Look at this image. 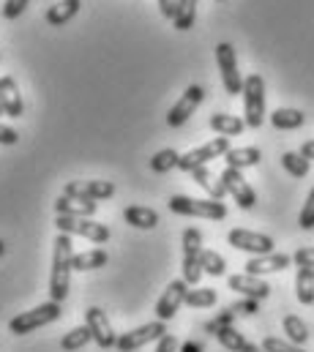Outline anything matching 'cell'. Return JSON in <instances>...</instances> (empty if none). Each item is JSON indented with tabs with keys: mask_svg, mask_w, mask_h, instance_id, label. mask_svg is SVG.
Returning <instances> with one entry per match:
<instances>
[{
	"mask_svg": "<svg viewBox=\"0 0 314 352\" xmlns=\"http://www.w3.org/2000/svg\"><path fill=\"white\" fill-rule=\"evenodd\" d=\"M260 159H262L260 148H230V151H227V156H224L227 167H236V170L257 167V164H260Z\"/></svg>",
	"mask_w": 314,
	"mask_h": 352,
	"instance_id": "22",
	"label": "cell"
},
{
	"mask_svg": "<svg viewBox=\"0 0 314 352\" xmlns=\"http://www.w3.org/2000/svg\"><path fill=\"white\" fill-rule=\"evenodd\" d=\"M178 162H180V153L172 151V148H164V151H158L156 156L151 159V170L158 173V175H164V173H169L172 167H178Z\"/></svg>",
	"mask_w": 314,
	"mask_h": 352,
	"instance_id": "30",
	"label": "cell"
},
{
	"mask_svg": "<svg viewBox=\"0 0 314 352\" xmlns=\"http://www.w3.org/2000/svg\"><path fill=\"white\" fill-rule=\"evenodd\" d=\"M17 142H19V134L0 123V145H17Z\"/></svg>",
	"mask_w": 314,
	"mask_h": 352,
	"instance_id": "42",
	"label": "cell"
},
{
	"mask_svg": "<svg viewBox=\"0 0 314 352\" xmlns=\"http://www.w3.org/2000/svg\"><path fill=\"white\" fill-rule=\"evenodd\" d=\"M271 123H273V129H279V131H295V129H301L304 123H306V115L301 112V109H276L273 115H271Z\"/></svg>",
	"mask_w": 314,
	"mask_h": 352,
	"instance_id": "23",
	"label": "cell"
},
{
	"mask_svg": "<svg viewBox=\"0 0 314 352\" xmlns=\"http://www.w3.org/2000/svg\"><path fill=\"white\" fill-rule=\"evenodd\" d=\"M186 295H189V284H186L183 278L169 281V284H167V289H164V295L158 298V303H156L158 320H161V322L172 320V317L178 314V309L186 303Z\"/></svg>",
	"mask_w": 314,
	"mask_h": 352,
	"instance_id": "12",
	"label": "cell"
},
{
	"mask_svg": "<svg viewBox=\"0 0 314 352\" xmlns=\"http://www.w3.org/2000/svg\"><path fill=\"white\" fill-rule=\"evenodd\" d=\"M0 104L6 109L8 118H19L22 115V96H19V88L11 77H0Z\"/></svg>",
	"mask_w": 314,
	"mask_h": 352,
	"instance_id": "19",
	"label": "cell"
},
{
	"mask_svg": "<svg viewBox=\"0 0 314 352\" xmlns=\"http://www.w3.org/2000/svg\"><path fill=\"white\" fill-rule=\"evenodd\" d=\"M180 352H202V344H200V342H186V344L180 347Z\"/></svg>",
	"mask_w": 314,
	"mask_h": 352,
	"instance_id": "46",
	"label": "cell"
},
{
	"mask_svg": "<svg viewBox=\"0 0 314 352\" xmlns=\"http://www.w3.org/2000/svg\"><path fill=\"white\" fill-rule=\"evenodd\" d=\"M262 350L265 352H306L304 347H298V344H293V342H284V339H276V336L262 339Z\"/></svg>",
	"mask_w": 314,
	"mask_h": 352,
	"instance_id": "37",
	"label": "cell"
},
{
	"mask_svg": "<svg viewBox=\"0 0 314 352\" xmlns=\"http://www.w3.org/2000/svg\"><path fill=\"white\" fill-rule=\"evenodd\" d=\"M298 227L301 230H314V188L309 191V197L304 202V210L298 216Z\"/></svg>",
	"mask_w": 314,
	"mask_h": 352,
	"instance_id": "39",
	"label": "cell"
},
{
	"mask_svg": "<svg viewBox=\"0 0 314 352\" xmlns=\"http://www.w3.org/2000/svg\"><path fill=\"white\" fill-rule=\"evenodd\" d=\"M25 8H28V0H6V6H3V16H6V19H17Z\"/></svg>",
	"mask_w": 314,
	"mask_h": 352,
	"instance_id": "40",
	"label": "cell"
},
{
	"mask_svg": "<svg viewBox=\"0 0 314 352\" xmlns=\"http://www.w3.org/2000/svg\"><path fill=\"white\" fill-rule=\"evenodd\" d=\"M227 151H230V137H216V140H211V142H205V145L189 151L186 156H180L178 170L191 173V170L205 167L208 162H213V159H219V156H227Z\"/></svg>",
	"mask_w": 314,
	"mask_h": 352,
	"instance_id": "6",
	"label": "cell"
},
{
	"mask_svg": "<svg viewBox=\"0 0 314 352\" xmlns=\"http://www.w3.org/2000/svg\"><path fill=\"white\" fill-rule=\"evenodd\" d=\"M63 194L66 197H77V199L98 202V199H109L115 194V186L109 180H72V183H66Z\"/></svg>",
	"mask_w": 314,
	"mask_h": 352,
	"instance_id": "15",
	"label": "cell"
},
{
	"mask_svg": "<svg viewBox=\"0 0 314 352\" xmlns=\"http://www.w3.org/2000/svg\"><path fill=\"white\" fill-rule=\"evenodd\" d=\"M295 295L304 306H312L314 303V267H298V276H295Z\"/></svg>",
	"mask_w": 314,
	"mask_h": 352,
	"instance_id": "26",
	"label": "cell"
},
{
	"mask_svg": "<svg viewBox=\"0 0 314 352\" xmlns=\"http://www.w3.org/2000/svg\"><path fill=\"white\" fill-rule=\"evenodd\" d=\"M123 219H126V224H132V227H137V230H154V227L158 224L156 210H154V208H143V205H132V208H126Z\"/></svg>",
	"mask_w": 314,
	"mask_h": 352,
	"instance_id": "21",
	"label": "cell"
},
{
	"mask_svg": "<svg viewBox=\"0 0 314 352\" xmlns=\"http://www.w3.org/2000/svg\"><path fill=\"white\" fill-rule=\"evenodd\" d=\"M216 63H219V72H222L224 90H227L230 96L243 93V80H240V72H238V60H236V50H233V44L222 41V44L216 47Z\"/></svg>",
	"mask_w": 314,
	"mask_h": 352,
	"instance_id": "8",
	"label": "cell"
},
{
	"mask_svg": "<svg viewBox=\"0 0 314 352\" xmlns=\"http://www.w3.org/2000/svg\"><path fill=\"white\" fill-rule=\"evenodd\" d=\"M55 210H58V216H77V219H90L96 210H98V205L93 202V199H77V197H58L55 199Z\"/></svg>",
	"mask_w": 314,
	"mask_h": 352,
	"instance_id": "17",
	"label": "cell"
},
{
	"mask_svg": "<svg viewBox=\"0 0 314 352\" xmlns=\"http://www.w3.org/2000/svg\"><path fill=\"white\" fill-rule=\"evenodd\" d=\"M293 263L298 265V267H314V246L312 249H298L293 254Z\"/></svg>",
	"mask_w": 314,
	"mask_h": 352,
	"instance_id": "41",
	"label": "cell"
},
{
	"mask_svg": "<svg viewBox=\"0 0 314 352\" xmlns=\"http://www.w3.org/2000/svg\"><path fill=\"white\" fill-rule=\"evenodd\" d=\"M167 205L178 216H197V219H211V221H222L227 216V208L219 199H191V197L175 194V197H169Z\"/></svg>",
	"mask_w": 314,
	"mask_h": 352,
	"instance_id": "2",
	"label": "cell"
},
{
	"mask_svg": "<svg viewBox=\"0 0 314 352\" xmlns=\"http://www.w3.org/2000/svg\"><path fill=\"white\" fill-rule=\"evenodd\" d=\"M107 252L104 249H90V252H82V254H74V270H96V267H104L107 265Z\"/></svg>",
	"mask_w": 314,
	"mask_h": 352,
	"instance_id": "29",
	"label": "cell"
},
{
	"mask_svg": "<svg viewBox=\"0 0 314 352\" xmlns=\"http://www.w3.org/2000/svg\"><path fill=\"white\" fill-rule=\"evenodd\" d=\"M216 339H219V344H222L224 350H230V352H240L243 344H246L243 333H238L236 328H222V331L216 333Z\"/></svg>",
	"mask_w": 314,
	"mask_h": 352,
	"instance_id": "35",
	"label": "cell"
},
{
	"mask_svg": "<svg viewBox=\"0 0 314 352\" xmlns=\"http://www.w3.org/2000/svg\"><path fill=\"white\" fill-rule=\"evenodd\" d=\"M233 322H236V314H233L230 309H224V311H219V314H216L211 322H205V331L216 336L222 328H233Z\"/></svg>",
	"mask_w": 314,
	"mask_h": 352,
	"instance_id": "36",
	"label": "cell"
},
{
	"mask_svg": "<svg viewBox=\"0 0 314 352\" xmlns=\"http://www.w3.org/2000/svg\"><path fill=\"white\" fill-rule=\"evenodd\" d=\"M175 350H178V342H175V336H172V333H164V336L158 339L156 352H175Z\"/></svg>",
	"mask_w": 314,
	"mask_h": 352,
	"instance_id": "44",
	"label": "cell"
},
{
	"mask_svg": "<svg viewBox=\"0 0 314 352\" xmlns=\"http://www.w3.org/2000/svg\"><path fill=\"white\" fill-rule=\"evenodd\" d=\"M200 260H202V270H205V273H211V276H224L227 263H224L222 254H216V252H211V249H202Z\"/></svg>",
	"mask_w": 314,
	"mask_h": 352,
	"instance_id": "34",
	"label": "cell"
},
{
	"mask_svg": "<svg viewBox=\"0 0 314 352\" xmlns=\"http://www.w3.org/2000/svg\"><path fill=\"white\" fill-rule=\"evenodd\" d=\"M197 3L200 0H178V14H175V30H189L194 28L197 19Z\"/></svg>",
	"mask_w": 314,
	"mask_h": 352,
	"instance_id": "28",
	"label": "cell"
},
{
	"mask_svg": "<svg viewBox=\"0 0 314 352\" xmlns=\"http://www.w3.org/2000/svg\"><path fill=\"white\" fill-rule=\"evenodd\" d=\"M164 333H167V325H164L161 320L148 322V325H143V328H134V331L118 336V350L134 352V350H140V347H145V344H151V342H158Z\"/></svg>",
	"mask_w": 314,
	"mask_h": 352,
	"instance_id": "11",
	"label": "cell"
},
{
	"mask_svg": "<svg viewBox=\"0 0 314 352\" xmlns=\"http://www.w3.org/2000/svg\"><path fill=\"white\" fill-rule=\"evenodd\" d=\"M230 289L240 292L243 298H254V300H265L271 295V284L262 281L260 276H251V273H236V276H230Z\"/></svg>",
	"mask_w": 314,
	"mask_h": 352,
	"instance_id": "16",
	"label": "cell"
},
{
	"mask_svg": "<svg viewBox=\"0 0 314 352\" xmlns=\"http://www.w3.org/2000/svg\"><path fill=\"white\" fill-rule=\"evenodd\" d=\"M219 3H224V0H219Z\"/></svg>",
	"mask_w": 314,
	"mask_h": 352,
	"instance_id": "50",
	"label": "cell"
},
{
	"mask_svg": "<svg viewBox=\"0 0 314 352\" xmlns=\"http://www.w3.org/2000/svg\"><path fill=\"white\" fill-rule=\"evenodd\" d=\"M284 336H287V342L304 347V344L309 342V328H306V322H304L301 317L287 314V317H284Z\"/></svg>",
	"mask_w": 314,
	"mask_h": 352,
	"instance_id": "27",
	"label": "cell"
},
{
	"mask_svg": "<svg viewBox=\"0 0 314 352\" xmlns=\"http://www.w3.org/2000/svg\"><path fill=\"white\" fill-rule=\"evenodd\" d=\"M222 183H224L227 194H233V197H236L238 208L251 210V208L257 205V194H254V188L246 183V177L240 175V170H236V167H227V170L222 173Z\"/></svg>",
	"mask_w": 314,
	"mask_h": 352,
	"instance_id": "14",
	"label": "cell"
},
{
	"mask_svg": "<svg viewBox=\"0 0 314 352\" xmlns=\"http://www.w3.org/2000/svg\"><path fill=\"white\" fill-rule=\"evenodd\" d=\"M90 339H93V336H90V328H87V325H79V328L69 331V333L63 336L61 347H63L66 352H77V350H82V347H85Z\"/></svg>",
	"mask_w": 314,
	"mask_h": 352,
	"instance_id": "31",
	"label": "cell"
},
{
	"mask_svg": "<svg viewBox=\"0 0 314 352\" xmlns=\"http://www.w3.org/2000/svg\"><path fill=\"white\" fill-rule=\"evenodd\" d=\"M58 232H66V235H82L93 243H107L109 241V227L107 224H98L93 219H77V216H58L55 221Z\"/></svg>",
	"mask_w": 314,
	"mask_h": 352,
	"instance_id": "7",
	"label": "cell"
},
{
	"mask_svg": "<svg viewBox=\"0 0 314 352\" xmlns=\"http://www.w3.org/2000/svg\"><path fill=\"white\" fill-rule=\"evenodd\" d=\"M282 167L293 177L309 175V159H304L301 153H284V156H282Z\"/></svg>",
	"mask_w": 314,
	"mask_h": 352,
	"instance_id": "33",
	"label": "cell"
},
{
	"mask_svg": "<svg viewBox=\"0 0 314 352\" xmlns=\"http://www.w3.org/2000/svg\"><path fill=\"white\" fill-rule=\"evenodd\" d=\"M293 263V257L290 254H262V257H251L249 263H246V273H251V276H262V273H276V270H284V267H290Z\"/></svg>",
	"mask_w": 314,
	"mask_h": 352,
	"instance_id": "18",
	"label": "cell"
},
{
	"mask_svg": "<svg viewBox=\"0 0 314 352\" xmlns=\"http://www.w3.org/2000/svg\"><path fill=\"white\" fill-rule=\"evenodd\" d=\"M191 177H194V183L197 186H202L208 194H211V199H224L227 197V188H224V183H222V177L216 180V177L208 173V167H197V170H191Z\"/></svg>",
	"mask_w": 314,
	"mask_h": 352,
	"instance_id": "24",
	"label": "cell"
},
{
	"mask_svg": "<svg viewBox=\"0 0 314 352\" xmlns=\"http://www.w3.org/2000/svg\"><path fill=\"white\" fill-rule=\"evenodd\" d=\"M227 241H230L233 249L249 252V254H254V257L273 254V238H268V235H262V232H251V230H230Z\"/></svg>",
	"mask_w": 314,
	"mask_h": 352,
	"instance_id": "9",
	"label": "cell"
},
{
	"mask_svg": "<svg viewBox=\"0 0 314 352\" xmlns=\"http://www.w3.org/2000/svg\"><path fill=\"white\" fill-rule=\"evenodd\" d=\"M240 352H265V350H262V347H257V344H251V342H246Z\"/></svg>",
	"mask_w": 314,
	"mask_h": 352,
	"instance_id": "47",
	"label": "cell"
},
{
	"mask_svg": "<svg viewBox=\"0 0 314 352\" xmlns=\"http://www.w3.org/2000/svg\"><path fill=\"white\" fill-rule=\"evenodd\" d=\"M0 115H6V109H3V104H0Z\"/></svg>",
	"mask_w": 314,
	"mask_h": 352,
	"instance_id": "49",
	"label": "cell"
},
{
	"mask_svg": "<svg viewBox=\"0 0 314 352\" xmlns=\"http://www.w3.org/2000/svg\"><path fill=\"white\" fill-rule=\"evenodd\" d=\"M85 325L90 328V336H93V342H96L101 350L118 347V336H115V331H112V325H109L104 309H98V306L87 309V311H85Z\"/></svg>",
	"mask_w": 314,
	"mask_h": 352,
	"instance_id": "10",
	"label": "cell"
},
{
	"mask_svg": "<svg viewBox=\"0 0 314 352\" xmlns=\"http://www.w3.org/2000/svg\"><path fill=\"white\" fill-rule=\"evenodd\" d=\"M72 270H74V243H72V235L58 232V238H55V254H52V276H50V298L55 303H63L66 300Z\"/></svg>",
	"mask_w": 314,
	"mask_h": 352,
	"instance_id": "1",
	"label": "cell"
},
{
	"mask_svg": "<svg viewBox=\"0 0 314 352\" xmlns=\"http://www.w3.org/2000/svg\"><path fill=\"white\" fill-rule=\"evenodd\" d=\"M55 320H61V303L47 300V303H41V306L30 309V311L17 314V317L8 322V331H11L14 336H25V333H33L36 328H44V325L55 322Z\"/></svg>",
	"mask_w": 314,
	"mask_h": 352,
	"instance_id": "3",
	"label": "cell"
},
{
	"mask_svg": "<svg viewBox=\"0 0 314 352\" xmlns=\"http://www.w3.org/2000/svg\"><path fill=\"white\" fill-rule=\"evenodd\" d=\"M79 6H82V0H61V3H55V6L47 8L44 19H47V25H52V28H63L66 22H72V19L77 16Z\"/></svg>",
	"mask_w": 314,
	"mask_h": 352,
	"instance_id": "20",
	"label": "cell"
},
{
	"mask_svg": "<svg viewBox=\"0 0 314 352\" xmlns=\"http://www.w3.org/2000/svg\"><path fill=\"white\" fill-rule=\"evenodd\" d=\"M158 8H161V16L175 19V14H178V0H158Z\"/></svg>",
	"mask_w": 314,
	"mask_h": 352,
	"instance_id": "43",
	"label": "cell"
},
{
	"mask_svg": "<svg viewBox=\"0 0 314 352\" xmlns=\"http://www.w3.org/2000/svg\"><path fill=\"white\" fill-rule=\"evenodd\" d=\"M3 252H6V243H3V241H0V254H3Z\"/></svg>",
	"mask_w": 314,
	"mask_h": 352,
	"instance_id": "48",
	"label": "cell"
},
{
	"mask_svg": "<svg viewBox=\"0 0 314 352\" xmlns=\"http://www.w3.org/2000/svg\"><path fill=\"white\" fill-rule=\"evenodd\" d=\"M298 153H301L304 159H314V140H309V142H304Z\"/></svg>",
	"mask_w": 314,
	"mask_h": 352,
	"instance_id": "45",
	"label": "cell"
},
{
	"mask_svg": "<svg viewBox=\"0 0 314 352\" xmlns=\"http://www.w3.org/2000/svg\"><path fill=\"white\" fill-rule=\"evenodd\" d=\"M243 120L249 129H260L265 120V82L260 74H249L243 80Z\"/></svg>",
	"mask_w": 314,
	"mask_h": 352,
	"instance_id": "4",
	"label": "cell"
},
{
	"mask_svg": "<svg viewBox=\"0 0 314 352\" xmlns=\"http://www.w3.org/2000/svg\"><path fill=\"white\" fill-rule=\"evenodd\" d=\"M200 254H202V232L189 227L183 232V281L186 284H197L205 273Z\"/></svg>",
	"mask_w": 314,
	"mask_h": 352,
	"instance_id": "5",
	"label": "cell"
},
{
	"mask_svg": "<svg viewBox=\"0 0 314 352\" xmlns=\"http://www.w3.org/2000/svg\"><path fill=\"white\" fill-rule=\"evenodd\" d=\"M236 317H251V314H257L260 311V300H254V298H243V300H236L233 306H227Z\"/></svg>",
	"mask_w": 314,
	"mask_h": 352,
	"instance_id": "38",
	"label": "cell"
},
{
	"mask_svg": "<svg viewBox=\"0 0 314 352\" xmlns=\"http://www.w3.org/2000/svg\"><path fill=\"white\" fill-rule=\"evenodd\" d=\"M211 129L219 131L222 137H238V134L246 129V120H240V118H236V115L216 112V115H211Z\"/></svg>",
	"mask_w": 314,
	"mask_h": 352,
	"instance_id": "25",
	"label": "cell"
},
{
	"mask_svg": "<svg viewBox=\"0 0 314 352\" xmlns=\"http://www.w3.org/2000/svg\"><path fill=\"white\" fill-rule=\"evenodd\" d=\"M213 303H216V289H208V287L189 289V295H186V306H191V309H208Z\"/></svg>",
	"mask_w": 314,
	"mask_h": 352,
	"instance_id": "32",
	"label": "cell"
},
{
	"mask_svg": "<svg viewBox=\"0 0 314 352\" xmlns=\"http://www.w3.org/2000/svg\"><path fill=\"white\" fill-rule=\"evenodd\" d=\"M202 98H205V90L200 88V85H189L186 93L175 101V107L169 109V115H167V123L172 126V129H178V126H183L191 115H194V109L202 104Z\"/></svg>",
	"mask_w": 314,
	"mask_h": 352,
	"instance_id": "13",
	"label": "cell"
}]
</instances>
